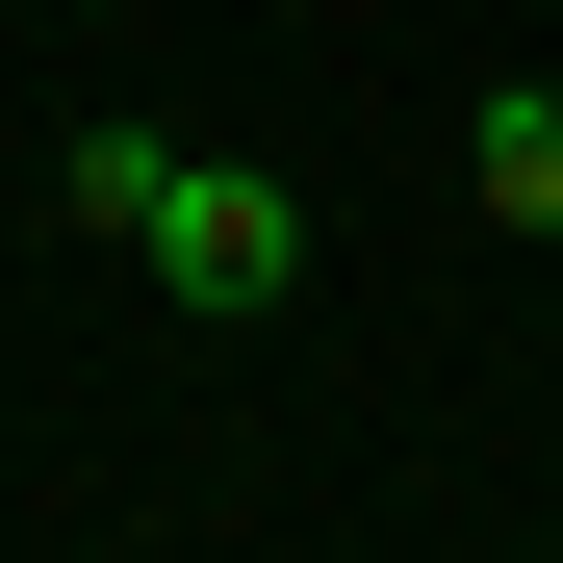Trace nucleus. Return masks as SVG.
<instances>
[{
	"label": "nucleus",
	"instance_id": "f257e3e1",
	"mask_svg": "<svg viewBox=\"0 0 563 563\" xmlns=\"http://www.w3.org/2000/svg\"><path fill=\"white\" fill-rule=\"evenodd\" d=\"M129 256H154V308H206V333H256L282 282H308V179H256V154H154V206H129Z\"/></svg>",
	"mask_w": 563,
	"mask_h": 563
},
{
	"label": "nucleus",
	"instance_id": "f03ea898",
	"mask_svg": "<svg viewBox=\"0 0 563 563\" xmlns=\"http://www.w3.org/2000/svg\"><path fill=\"white\" fill-rule=\"evenodd\" d=\"M461 179H487V231H563V77H487L461 103Z\"/></svg>",
	"mask_w": 563,
	"mask_h": 563
}]
</instances>
